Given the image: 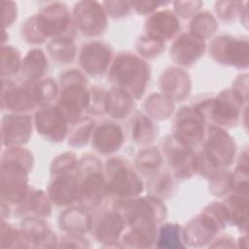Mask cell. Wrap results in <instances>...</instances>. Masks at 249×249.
Instances as JSON below:
<instances>
[{"label":"cell","mask_w":249,"mask_h":249,"mask_svg":"<svg viewBox=\"0 0 249 249\" xmlns=\"http://www.w3.org/2000/svg\"><path fill=\"white\" fill-rule=\"evenodd\" d=\"M221 231L214 220L201 211L200 214L189 221L182 229V237L185 245L191 247H202L210 243L217 232Z\"/></svg>","instance_id":"18"},{"label":"cell","mask_w":249,"mask_h":249,"mask_svg":"<svg viewBox=\"0 0 249 249\" xmlns=\"http://www.w3.org/2000/svg\"><path fill=\"white\" fill-rule=\"evenodd\" d=\"M78 159L74 153L65 152L53 159L51 164V176L55 177L63 174L77 173Z\"/></svg>","instance_id":"41"},{"label":"cell","mask_w":249,"mask_h":249,"mask_svg":"<svg viewBox=\"0 0 249 249\" xmlns=\"http://www.w3.org/2000/svg\"><path fill=\"white\" fill-rule=\"evenodd\" d=\"M34 93L37 107L51 106L58 98V86L53 79H45L34 84Z\"/></svg>","instance_id":"39"},{"label":"cell","mask_w":249,"mask_h":249,"mask_svg":"<svg viewBox=\"0 0 249 249\" xmlns=\"http://www.w3.org/2000/svg\"><path fill=\"white\" fill-rule=\"evenodd\" d=\"M129 4L131 9H133L137 14L152 15L161 5H164L166 3L154 2V1H137V2H129Z\"/></svg>","instance_id":"48"},{"label":"cell","mask_w":249,"mask_h":249,"mask_svg":"<svg viewBox=\"0 0 249 249\" xmlns=\"http://www.w3.org/2000/svg\"><path fill=\"white\" fill-rule=\"evenodd\" d=\"M202 143V150L220 168L231 165L234 160L236 144L234 139L225 130V128L209 124L206 128Z\"/></svg>","instance_id":"11"},{"label":"cell","mask_w":249,"mask_h":249,"mask_svg":"<svg viewBox=\"0 0 249 249\" xmlns=\"http://www.w3.org/2000/svg\"><path fill=\"white\" fill-rule=\"evenodd\" d=\"M162 160V154L159 149L146 147L138 152L134 163L138 173L151 177L159 172Z\"/></svg>","instance_id":"31"},{"label":"cell","mask_w":249,"mask_h":249,"mask_svg":"<svg viewBox=\"0 0 249 249\" xmlns=\"http://www.w3.org/2000/svg\"><path fill=\"white\" fill-rule=\"evenodd\" d=\"M17 5L11 1L3 2V23L5 28L13 25L17 19Z\"/></svg>","instance_id":"50"},{"label":"cell","mask_w":249,"mask_h":249,"mask_svg":"<svg viewBox=\"0 0 249 249\" xmlns=\"http://www.w3.org/2000/svg\"><path fill=\"white\" fill-rule=\"evenodd\" d=\"M102 6L108 15L113 18H120L127 16L131 10L129 2L124 1H105Z\"/></svg>","instance_id":"46"},{"label":"cell","mask_w":249,"mask_h":249,"mask_svg":"<svg viewBox=\"0 0 249 249\" xmlns=\"http://www.w3.org/2000/svg\"><path fill=\"white\" fill-rule=\"evenodd\" d=\"M130 133L133 141L138 145H149L159 134L157 124L147 115L137 114L131 121Z\"/></svg>","instance_id":"30"},{"label":"cell","mask_w":249,"mask_h":249,"mask_svg":"<svg viewBox=\"0 0 249 249\" xmlns=\"http://www.w3.org/2000/svg\"><path fill=\"white\" fill-rule=\"evenodd\" d=\"M48 196L51 201L58 206H68L78 201L79 178L77 173L53 177L48 188Z\"/></svg>","instance_id":"24"},{"label":"cell","mask_w":249,"mask_h":249,"mask_svg":"<svg viewBox=\"0 0 249 249\" xmlns=\"http://www.w3.org/2000/svg\"><path fill=\"white\" fill-rule=\"evenodd\" d=\"M48 58L41 49L30 50L21 62L19 77L21 84L31 85L41 81L48 71Z\"/></svg>","instance_id":"25"},{"label":"cell","mask_w":249,"mask_h":249,"mask_svg":"<svg viewBox=\"0 0 249 249\" xmlns=\"http://www.w3.org/2000/svg\"><path fill=\"white\" fill-rule=\"evenodd\" d=\"M124 226L123 219L113 209L111 211L104 210L92 218L90 231L93 232L98 242L106 246H113L119 241Z\"/></svg>","instance_id":"21"},{"label":"cell","mask_w":249,"mask_h":249,"mask_svg":"<svg viewBox=\"0 0 249 249\" xmlns=\"http://www.w3.org/2000/svg\"><path fill=\"white\" fill-rule=\"evenodd\" d=\"M38 25L47 39H72L76 26L68 7L61 2H53L35 15ZM52 39V40H53Z\"/></svg>","instance_id":"5"},{"label":"cell","mask_w":249,"mask_h":249,"mask_svg":"<svg viewBox=\"0 0 249 249\" xmlns=\"http://www.w3.org/2000/svg\"><path fill=\"white\" fill-rule=\"evenodd\" d=\"M51 202L49 196L43 191L30 189L24 200L16 206V212L24 216L48 217L52 213Z\"/></svg>","instance_id":"27"},{"label":"cell","mask_w":249,"mask_h":249,"mask_svg":"<svg viewBox=\"0 0 249 249\" xmlns=\"http://www.w3.org/2000/svg\"><path fill=\"white\" fill-rule=\"evenodd\" d=\"M165 49V43L156 40L147 36L141 35L135 43V50L139 53V56L146 58H154L159 56Z\"/></svg>","instance_id":"42"},{"label":"cell","mask_w":249,"mask_h":249,"mask_svg":"<svg viewBox=\"0 0 249 249\" xmlns=\"http://www.w3.org/2000/svg\"><path fill=\"white\" fill-rule=\"evenodd\" d=\"M104 176L108 196L129 198L143 192L144 185L140 176L129 161L123 158L113 157L107 160Z\"/></svg>","instance_id":"4"},{"label":"cell","mask_w":249,"mask_h":249,"mask_svg":"<svg viewBox=\"0 0 249 249\" xmlns=\"http://www.w3.org/2000/svg\"><path fill=\"white\" fill-rule=\"evenodd\" d=\"M182 227L175 223H165L160 226L156 241L160 248H184L186 247L182 237Z\"/></svg>","instance_id":"35"},{"label":"cell","mask_w":249,"mask_h":249,"mask_svg":"<svg viewBox=\"0 0 249 249\" xmlns=\"http://www.w3.org/2000/svg\"><path fill=\"white\" fill-rule=\"evenodd\" d=\"M29 172L30 170L23 164L1 158V201L18 206L24 200L30 190Z\"/></svg>","instance_id":"6"},{"label":"cell","mask_w":249,"mask_h":249,"mask_svg":"<svg viewBox=\"0 0 249 249\" xmlns=\"http://www.w3.org/2000/svg\"><path fill=\"white\" fill-rule=\"evenodd\" d=\"M205 43L190 32L177 36L169 50L171 59L180 66L194 65L205 53Z\"/></svg>","instance_id":"17"},{"label":"cell","mask_w":249,"mask_h":249,"mask_svg":"<svg viewBox=\"0 0 249 249\" xmlns=\"http://www.w3.org/2000/svg\"><path fill=\"white\" fill-rule=\"evenodd\" d=\"M1 107L4 111L24 114L37 108L34 84L17 85L9 79L2 80Z\"/></svg>","instance_id":"13"},{"label":"cell","mask_w":249,"mask_h":249,"mask_svg":"<svg viewBox=\"0 0 249 249\" xmlns=\"http://www.w3.org/2000/svg\"><path fill=\"white\" fill-rule=\"evenodd\" d=\"M206 122L194 106H184L177 112L172 135L187 146L201 142L205 136Z\"/></svg>","instance_id":"10"},{"label":"cell","mask_w":249,"mask_h":249,"mask_svg":"<svg viewBox=\"0 0 249 249\" xmlns=\"http://www.w3.org/2000/svg\"><path fill=\"white\" fill-rule=\"evenodd\" d=\"M144 30L147 36L165 43L177 37L180 21L171 10L156 11L146 19Z\"/></svg>","instance_id":"19"},{"label":"cell","mask_w":249,"mask_h":249,"mask_svg":"<svg viewBox=\"0 0 249 249\" xmlns=\"http://www.w3.org/2000/svg\"><path fill=\"white\" fill-rule=\"evenodd\" d=\"M134 98L127 92L112 88L108 90L107 114L114 119L123 120L127 118L133 111Z\"/></svg>","instance_id":"29"},{"label":"cell","mask_w":249,"mask_h":249,"mask_svg":"<svg viewBox=\"0 0 249 249\" xmlns=\"http://www.w3.org/2000/svg\"><path fill=\"white\" fill-rule=\"evenodd\" d=\"M113 59L112 48L98 40L84 44L79 53L81 68L91 77H100L108 72Z\"/></svg>","instance_id":"12"},{"label":"cell","mask_w":249,"mask_h":249,"mask_svg":"<svg viewBox=\"0 0 249 249\" xmlns=\"http://www.w3.org/2000/svg\"><path fill=\"white\" fill-rule=\"evenodd\" d=\"M92 217L83 207L68 208L60 213L58 225L65 233L81 234L90 231Z\"/></svg>","instance_id":"26"},{"label":"cell","mask_w":249,"mask_h":249,"mask_svg":"<svg viewBox=\"0 0 249 249\" xmlns=\"http://www.w3.org/2000/svg\"><path fill=\"white\" fill-rule=\"evenodd\" d=\"M20 52L10 45L1 48V77L2 80L9 79L19 73L21 67Z\"/></svg>","instance_id":"37"},{"label":"cell","mask_w":249,"mask_h":249,"mask_svg":"<svg viewBox=\"0 0 249 249\" xmlns=\"http://www.w3.org/2000/svg\"><path fill=\"white\" fill-rule=\"evenodd\" d=\"M218 29L215 17L208 11L199 12L193 17L190 22V33L201 40L210 38Z\"/></svg>","instance_id":"34"},{"label":"cell","mask_w":249,"mask_h":249,"mask_svg":"<svg viewBox=\"0 0 249 249\" xmlns=\"http://www.w3.org/2000/svg\"><path fill=\"white\" fill-rule=\"evenodd\" d=\"M1 247H28L19 229L2 221L1 225Z\"/></svg>","instance_id":"43"},{"label":"cell","mask_w":249,"mask_h":249,"mask_svg":"<svg viewBox=\"0 0 249 249\" xmlns=\"http://www.w3.org/2000/svg\"><path fill=\"white\" fill-rule=\"evenodd\" d=\"M209 191L216 196H224L231 193L233 188V174L223 168L209 179Z\"/></svg>","instance_id":"40"},{"label":"cell","mask_w":249,"mask_h":249,"mask_svg":"<svg viewBox=\"0 0 249 249\" xmlns=\"http://www.w3.org/2000/svg\"><path fill=\"white\" fill-rule=\"evenodd\" d=\"M124 141L122 127L112 122H104L95 126L91 135L93 149L103 155H111L121 149Z\"/></svg>","instance_id":"23"},{"label":"cell","mask_w":249,"mask_h":249,"mask_svg":"<svg viewBox=\"0 0 249 249\" xmlns=\"http://www.w3.org/2000/svg\"><path fill=\"white\" fill-rule=\"evenodd\" d=\"M147 115L155 120L168 119L174 110V103L162 93L154 92L149 95L144 104Z\"/></svg>","instance_id":"32"},{"label":"cell","mask_w":249,"mask_h":249,"mask_svg":"<svg viewBox=\"0 0 249 249\" xmlns=\"http://www.w3.org/2000/svg\"><path fill=\"white\" fill-rule=\"evenodd\" d=\"M243 102L246 101L230 89L221 91L216 97L201 100L194 107L210 125L224 128L238 124Z\"/></svg>","instance_id":"3"},{"label":"cell","mask_w":249,"mask_h":249,"mask_svg":"<svg viewBox=\"0 0 249 249\" xmlns=\"http://www.w3.org/2000/svg\"><path fill=\"white\" fill-rule=\"evenodd\" d=\"M19 230L28 247H53L58 243L57 235L43 218L26 216Z\"/></svg>","instance_id":"22"},{"label":"cell","mask_w":249,"mask_h":249,"mask_svg":"<svg viewBox=\"0 0 249 249\" xmlns=\"http://www.w3.org/2000/svg\"><path fill=\"white\" fill-rule=\"evenodd\" d=\"M228 224H231L239 230L247 229L248 221V199L240 195H231L223 202Z\"/></svg>","instance_id":"28"},{"label":"cell","mask_w":249,"mask_h":249,"mask_svg":"<svg viewBox=\"0 0 249 249\" xmlns=\"http://www.w3.org/2000/svg\"><path fill=\"white\" fill-rule=\"evenodd\" d=\"M50 56L58 64L71 63L77 54V48L72 39H53L47 47Z\"/></svg>","instance_id":"33"},{"label":"cell","mask_w":249,"mask_h":249,"mask_svg":"<svg viewBox=\"0 0 249 249\" xmlns=\"http://www.w3.org/2000/svg\"><path fill=\"white\" fill-rule=\"evenodd\" d=\"M79 197L81 207L86 210L96 208L108 196L105 176L101 171L89 172L79 177Z\"/></svg>","instance_id":"15"},{"label":"cell","mask_w":249,"mask_h":249,"mask_svg":"<svg viewBox=\"0 0 249 249\" xmlns=\"http://www.w3.org/2000/svg\"><path fill=\"white\" fill-rule=\"evenodd\" d=\"M113 210L126 226L148 231H158V225L167 215L162 200L150 195L138 198H118L113 204Z\"/></svg>","instance_id":"2"},{"label":"cell","mask_w":249,"mask_h":249,"mask_svg":"<svg viewBox=\"0 0 249 249\" xmlns=\"http://www.w3.org/2000/svg\"><path fill=\"white\" fill-rule=\"evenodd\" d=\"M33 121L27 114H9L2 118V144L6 147L21 146L32 134Z\"/></svg>","instance_id":"16"},{"label":"cell","mask_w":249,"mask_h":249,"mask_svg":"<svg viewBox=\"0 0 249 249\" xmlns=\"http://www.w3.org/2000/svg\"><path fill=\"white\" fill-rule=\"evenodd\" d=\"M209 53L219 64L247 68L248 39L245 36H217L209 44Z\"/></svg>","instance_id":"7"},{"label":"cell","mask_w":249,"mask_h":249,"mask_svg":"<svg viewBox=\"0 0 249 249\" xmlns=\"http://www.w3.org/2000/svg\"><path fill=\"white\" fill-rule=\"evenodd\" d=\"M159 86L161 93L173 102H181L189 97L192 82L189 74L179 67H168L162 71Z\"/></svg>","instance_id":"20"},{"label":"cell","mask_w":249,"mask_h":249,"mask_svg":"<svg viewBox=\"0 0 249 249\" xmlns=\"http://www.w3.org/2000/svg\"><path fill=\"white\" fill-rule=\"evenodd\" d=\"M150 76L149 64L141 56L130 52L118 53L108 70V81L113 88L127 92L134 99L143 96Z\"/></svg>","instance_id":"1"},{"label":"cell","mask_w":249,"mask_h":249,"mask_svg":"<svg viewBox=\"0 0 249 249\" xmlns=\"http://www.w3.org/2000/svg\"><path fill=\"white\" fill-rule=\"evenodd\" d=\"M176 185L172 176L167 172H158L151 176L148 183V192L160 199L170 197L175 193Z\"/></svg>","instance_id":"36"},{"label":"cell","mask_w":249,"mask_h":249,"mask_svg":"<svg viewBox=\"0 0 249 249\" xmlns=\"http://www.w3.org/2000/svg\"><path fill=\"white\" fill-rule=\"evenodd\" d=\"M108 90L100 87H92L89 89V103L88 112L94 115L107 114Z\"/></svg>","instance_id":"44"},{"label":"cell","mask_w":249,"mask_h":249,"mask_svg":"<svg viewBox=\"0 0 249 249\" xmlns=\"http://www.w3.org/2000/svg\"><path fill=\"white\" fill-rule=\"evenodd\" d=\"M174 14L177 18H182L184 19L193 18L197 14L200 7L203 5L201 2H174Z\"/></svg>","instance_id":"47"},{"label":"cell","mask_w":249,"mask_h":249,"mask_svg":"<svg viewBox=\"0 0 249 249\" xmlns=\"http://www.w3.org/2000/svg\"><path fill=\"white\" fill-rule=\"evenodd\" d=\"M68 123L55 105L39 108L34 125L39 134L51 142H61L68 134Z\"/></svg>","instance_id":"14"},{"label":"cell","mask_w":249,"mask_h":249,"mask_svg":"<svg viewBox=\"0 0 249 249\" xmlns=\"http://www.w3.org/2000/svg\"><path fill=\"white\" fill-rule=\"evenodd\" d=\"M73 19L76 29L89 38L101 36L108 25L107 14L102 3L95 1L76 3L73 9Z\"/></svg>","instance_id":"8"},{"label":"cell","mask_w":249,"mask_h":249,"mask_svg":"<svg viewBox=\"0 0 249 249\" xmlns=\"http://www.w3.org/2000/svg\"><path fill=\"white\" fill-rule=\"evenodd\" d=\"M239 4V2H216L215 12L217 17L227 22L233 20L238 14Z\"/></svg>","instance_id":"45"},{"label":"cell","mask_w":249,"mask_h":249,"mask_svg":"<svg viewBox=\"0 0 249 249\" xmlns=\"http://www.w3.org/2000/svg\"><path fill=\"white\" fill-rule=\"evenodd\" d=\"M161 154L165 157L172 173L179 179H189L196 171V154L192 147L177 140L172 134L162 139Z\"/></svg>","instance_id":"9"},{"label":"cell","mask_w":249,"mask_h":249,"mask_svg":"<svg viewBox=\"0 0 249 249\" xmlns=\"http://www.w3.org/2000/svg\"><path fill=\"white\" fill-rule=\"evenodd\" d=\"M89 240L84 238L81 234H72V233H65L61 236L58 242L60 243L59 246L62 247H90Z\"/></svg>","instance_id":"49"},{"label":"cell","mask_w":249,"mask_h":249,"mask_svg":"<svg viewBox=\"0 0 249 249\" xmlns=\"http://www.w3.org/2000/svg\"><path fill=\"white\" fill-rule=\"evenodd\" d=\"M95 128V123L91 118H81L73 124V129L68 135V144L74 148H82L90 140Z\"/></svg>","instance_id":"38"}]
</instances>
